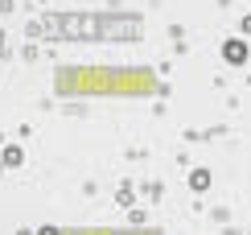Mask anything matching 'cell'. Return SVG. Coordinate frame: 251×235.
<instances>
[{
	"label": "cell",
	"mask_w": 251,
	"mask_h": 235,
	"mask_svg": "<svg viewBox=\"0 0 251 235\" xmlns=\"http://www.w3.org/2000/svg\"><path fill=\"white\" fill-rule=\"evenodd\" d=\"M226 58H231V62H243V58H247V50L239 46V41H231V46H226Z\"/></svg>",
	"instance_id": "obj_1"
}]
</instances>
